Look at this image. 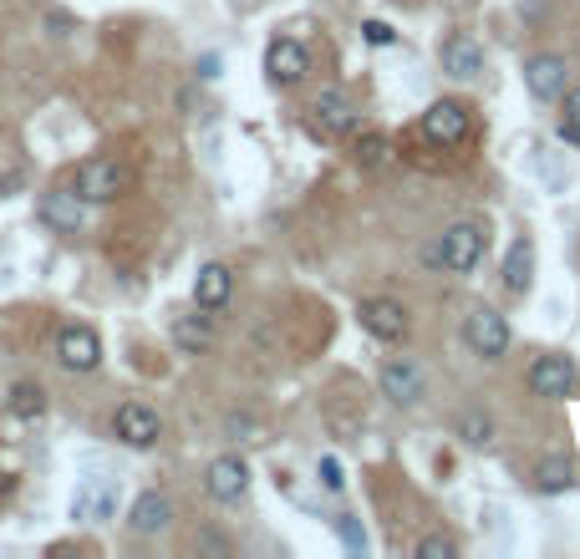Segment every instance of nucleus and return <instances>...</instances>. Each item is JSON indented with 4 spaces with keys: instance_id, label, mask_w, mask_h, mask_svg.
<instances>
[{
    "instance_id": "9b49d317",
    "label": "nucleus",
    "mask_w": 580,
    "mask_h": 559,
    "mask_svg": "<svg viewBox=\"0 0 580 559\" xmlns=\"http://www.w3.org/2000/svg\"><path fill=\"white\" fill-rule=\"evenodd\" d=\"M438 67L453 82H479L483 77V41L473 31H448L443 47H438Z\"/></svg>"
},
{
    "instance_id": "aec40b11",
    "label": "nucleus",
    "mask_w": 580,
    "mask_h": 559,
    "mask_svg": "<svg viewBox=\"0 0 580 559\" xmlns=\"http://www.w3.org/2000/svg\"><path fill=\"white\" fill-rule=\"evenodd\" d=\"M209 341H214L209 310L193 306V316H179V321H173V346H179L183 357H199V351H209Z\"/></svg>"
},
{
    "instance_id": "5701e85b",
    "label": "nucleus",
    "mask_w": 580,
    "mask_h": 559,
    "mask_svg": "<svg viewBox=\"0 0 580 559\" xmlns=\"http://www.w3.org/2000/svg\"><path fill=\"white\" fill-rule=\"evenodd\" d=\"M351 153H357V163H362L367 173L392 163V143H387L382 132H367V138H357V143H351Z\"/></svg>"
},
{
    "instance_id": "dca6fc26",
    "label": "nucleus",
    "mask_w": 580,
    "mask_h": 559,
    "mask_svg": "<svg viewBox=\"0 0 580 559\" xmlns=\"http://www.w3.org/2000/svg\"><path fill=\"white\" fill-rule=\"evenodd\" d=\"M499 286H504L509 296H530V286H534V239L530 234L509 239L504 260H499Z\"/></svg>"
},
{
    "instance_id": "6e6552de",
    "label": "nucleus",
    "mask_w": 580,
    "mask_h": 559,
    "mask_svg": "<svg viewBox=\"0 0 580 559\" xmlns=\"http://www.w3.org/2000/svg\"><path fill=\"white\" fill-rule=\"evenodd\" d=\"M311 77V51L301 47L296 37H276L266 47V82L276 92H290V87H301Z\"/></svg>"
},
{
    "instance_id": "4be33fe9",
    "label": "nucleus",
    "mask_w": 580,
    "mask_h": 559,
    "mask_svg": "<svg viewBox=\"0 0 580 559\" xmlns=\"http://www.w3.org/2000/svg\"><path fill=\"white\" fill-rule=\"evenodd\" d=\"M459 438L469 442V448H489V442H494V417L469 407V412L459 417Z\"/></svg>"
},
{
    "instance_id": "c85d7f7f",
    "label": "nucleus",
    "mask_w": 580,
    "mask_h": 559,
    "mask_svg": "<svg viewBox=\"0 0 580 559\" xmlns=\"http://www.w3.org/2000/svg\"><path fill=\"white\" fill-rule=\"evenodd\" d=\"M199 77H204V82H214V77H219V57H204V61H199Z\"/></svg>"
},
{
    "instance_id": "1a4fd4ad",
    "label": "nucleus",
    "mask_w": 580,
    "mask_h": 559,
    "mask_svg": "<svg viewBox=\"0 0 580 559\" xmlns=\"http://www.w3.org/2000/svg\"><path fill=\"white\" fill-rule=\"evenodd\" d=\"M524 87H530V97L540 108L560 102L570 87V61L560 57V51H534V57L524 61Z\"/></svg>"
},
{
    "instance_id": "7ed1b4c3",
    "label": "nucleus",
    "mask_w": 580,
    "mask_h": 559,
    "mask_svg": "<svg viewBox=\"0 0 580 559\" xmlns=\"http://www.w3.org/2000/svg\"><path fill=\"white\" fill-rule=\"evenodd\" d=\"M72 189L82 203H118L122 193H128V168H122L118 158L97 153V158H87V163H77Z\"/></svg>"
},
{
    "instance_id": "39448f33",
    "label": "nucleus",
    "mask_w": 580,
    "mask_h": 559,
    "mask_svg": "<svg viewBox=\"0 0 580 559\" xmlns=\"http://www.w3.org/2000/svg\"><path fill=\"white\" fill-rule=\"evenodd\" d=\"M524 381H530V392L544 397V402H570L580 387V371L566 351H540L530 361V371H524Z\"/></svg>"
},
{
    "instance_id": "f03ea898",
    "label": "nucleus",
    "mask_w": 580,
    "mask_h": 559,
    "mask_svg": "<svg viewBox=\"0 0 580 559\" xmlns=\"http://www.w3.org/2000/svg\"><path fill=\"white\" fill-rule=\"evenodd\" d=\"M469 132H473V108L463 97H438V102H428L423 122H418V138H423L428 148H463Z\"/></svg>"
},
{
    "instance_id": "f257e3e1",
    "label": "nucleus",
    "mask_w": 580,
    "mask_h": 559,
    "mask_svg": "<svg viewBox=\"0 0 580 559\" xmlns=\"http://www.w3.org/2000/svg\"><path fill=\"white\" fill-rule=\"evenodd\" d=\"M483 250H489V224H483V219H453L423 260L438 264L443 274H473Z\"/></svg>"
},
{
    "instance_id": "4468645a",
    "label": "nucleus",
    "mask_w": 580,
    "mask_h": 559,
    "mask_svg": "<svg viewBox=\"0 0 580 559\" xmlns=\"http://www.w3.org/2000/svg\"><path fill=\"white\" fill-rule=\"evenodd\" d=\"M204 488L214 503H240L244 488H250V463H244L240 452H219L214 463L204 468Z\"/></svg>"
},
{
    "instance_id": "a211bd4d",
    "label": "nucleus",
    "mask_w": 580,
    "mask_h": 559,
    "mask_svg": "<svg viewBox=\"0 0 580 559\" xmlns=\"http://www.w3.org/2000/svg\"><path fill=\"white\" fill-rule=\"evenodd\" d=\"M169 523H173V503H169V493H158V488L138 493L133 509H128V529H133V535H163Z\"/></svg>"
},
{
    "instance_id": "b1692460",
    "label": "nucleus",
    "mask_w": 580,
    "mask_h": 559,
    "mask_svg": "<svg viewBox=\"0 0 580 559\" xmlns=\"http://www.w3.org/2000/svg\"><path fill=\"white\" fill-rule=\"evenodd\" d=\"M560 138H566L570 148H580V87L576 82L560 97Z\"/></svg>"
},
{
    "instance_id": "423d86ee",
    "label": "nucleus",
    "mask_w": 580,
    "mask_h": 559,
    "mask_svg": "<svg viewBox=\"0 0 580 559\" xmlns=\"http://www.w3.org/2000/svg\"><path fill=\"white\" fill-rule=\"evenodd\" d=\"M357 321H362V331L372 336V341H382V346H402L412 336L408 306L392 300V296H367L362 306H357Z\"/></svg>"
},
{
    "instance_id": "f3484780",
    "label": "nucleus",
    "mask_w": 580,
    "mask_h": 559,
    "mask_svg": "<svg viewBox=\"0 0 580 559\" xmlns=\"http://www.w3.org/2000/svg\"><path fill=\"white\" fill-rule=\"evenodd\" d=\"M230 296H234V270L230 264H219V260L199 264V274H193V306L214 316V310L230 306Z\"/></svg>"
},
{
    "instance_id": "393cba45",
    "label": "nucleus",
    "mask_w": 580,
    "mask_h": 559,
    "mask_svg": "<svg viewBox=\"0 0 580 559\" xmlns=\"http://www.w3.org/2000/svg\"><path fill=\"white\" fill-rule=\"evenodd\" d=\"M412 555L418 559H453L459 555V539L453 535H423L418 545H412Z\"/></svg>"
},
{
    "instance_id": "cd10ccee",
    "label": "nucleus",
    "mask_w": 580,
    "mask_h": 559,
    "mask_svg": "<svg viewBox=\"0 0 580 559\" xmlns=\"http://www.w3.org/2000/svg\"><path fill=\"white\" fill-rule=\"evenodd\" d=\"M337 535L347 539V549H367V535L357 529V519H351V513H341V519H337Z\"/></svg>"
},
{
    "instance_id": "2eb2a0df",
    "label": "nucleus",
    "mask_w": 580,
    "mask_h": 559,
    "mask_svg": "<svg viewBox=\"0 0 580 559\" xmlns=\"http://www.w3.org/2000/svg\"><path fill=\"white\" fill-rule=\"evenodd\" d=\"M82 209L87 203L77 199V189H47L37 203V219L51 229V234H82Z\"/></svg>"
},
{
    "instance_id": "412c9836",
    "label": "nucleus",
    "mask_w": 580,
    "mask_h": 559,
    "mask_svg": "<svg viewBox=\"0 0 580 559\" xmlns=\"http://www.w3.org/2000/svg\"><path fill=\"white\" fill-rule=\"evenodd\" d=\"M6 407H11V417H21V422H37V417H47V387H41V381H16Z\"/></svg>"
},
{
    "instance_id": "f8f14e48",
    "label": "nucleus",
    "mask_w": 580,
    "mask_h": 559,
    "mask_svg": "<svg viewBox=\"0 0 580 559\" xmlns=\"http://www.w3.org/2000/svg\"><path fill=\"white\" fill-rule=\"evenodd\" d=\"M57 361L67 371H77V377H87V371L102 367V336L92 331V326H61L57 331Z\"/></svg>"
},
{
    "instance_id": "a878e982",
    "label": "nucleus",
    "mask_w": 580,
    "mask_h": 559,
    "mask_svg": "<svg viewBox=\"0 0 580 559\" xmlns=\"http://www.w3.org/2000/svg\"><path fill=\"white\" fill-rule=\"evenodd\" d=\"M362 41L367 47H398V26L392 21H362Z\"/></svg>"
},
{
    "instance_id": "bb28decb",
    "label": "nucleus",
    "mask_w": 580,
    "mask_h": 559,
    "mask_svg": "<svg viewBox=\"0 0 580 559\" xmlns=\"http://www.w3.org/2000/svg\"><path fill=\"white\" fill-rule=\"evenodd\" d=\"M316 473H321V488H327V493H341V483H347V473H341V463L331 458V452L316 463Z\"/></svg>"
},
{
    "instance_id": "20e7f679",
    "label": "nucleus",
    "mask_w": 580,
    "mask_h": 559,
    "mask_svg": "<svg viewBox=\"0 0 580 559\" xmlns=\"http://www.w3.org/2000/svg\"><path fill=\"white\" fill-rule=\"evenodd\" d=\"M463 346H469L479 361H504L509 346H514V331H509V321L494 306H473L469 321H463Z\"/></svg>"
},
{
    "instance_id": "9d476101",
    "label": "nucleus",
    "mask_w": 580,
    "mask_h": 559,
    "mask_svg": "<svg viewBox=\"0 0 580 559\" xmlns=\"http://www.w3.org/2000/svg\"><path fill=\"white\" fill-rule=\"evenodd\" d=\"M311 132H316V138H327V143H341V138H351V132H357V102H351L341 87L321 92V97L311 102Z\"/></svg>"
},
{
    "instance_id": "ddd939ff",
    "label": "nucleus",
    "mask_w": 580,
    "mask_h": 559,
    "mask_svg": "<svg viewBox=\"0 0 580 559\" xmlns=\"http://www.w3.org/2000/svg\"><path fill=\"white\" fill-rule=\"evenodd\" d=\"M112 438L128 442V448H153V442L163 438V417L148 402H122L118 412H112Z\"/></svg>"
},
{
    "instance_id": "0eeeda50",
    "label": "nucleus",
    "mask_w": 580,
    "mask_h": 559,
    "mask_svg": "<svg viewBox=\"0 0 580 559\" xmlns=\"http://www.w3.org/2000/svg\"><path fill=\"white\" fill-rule=\"evenodd\" d=\"M377 387H382L387 402L408 412V407H418L428 397V371L412 357H387L382 367H377Z\"/></svg>"
},
{
    "instance_id": "6ab92c4d",
    "label": "nucleus",
    "mask_w": 580,
    "mask_h": 559,
    "mask_svg": "<svg viewBox=\"0 0 580 559\" xmlns=\"http://www.w3.org/2000/svg\"><path fill=\"white\" fill-rule=\"evenodd\" d=\"M530 488L534 493H550V499H556V493H570V488H576V463H570L566 452H544L540 463L530 468Z\"/></svg>"
}]
</instances>
